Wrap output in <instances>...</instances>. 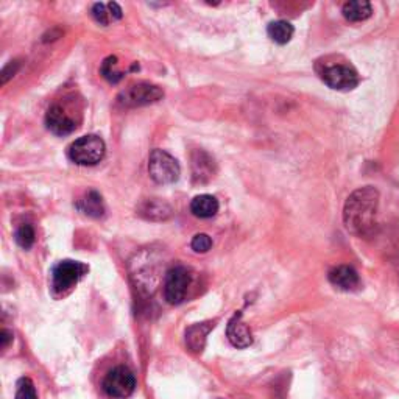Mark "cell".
<instances>
[{
    "label": "cell",
    "instance_id": "ba28073f",
    "mask_svg": "<svg viewBox=\"0 0 399 399\" xmlns=\"http://www.w3.org/2000/svg\"><path fill=\"white\" fill-rule=\"evenodd\" d=\"M320 77L329 88L335 91H351L361 82L357 71L350 65L325 66L320 72Z\"/></svg>",
    "mask_w": 399,
    "mask_h": 399
},
{
    "label": "cell",
    "instance_id": "5b68a950",
    "mask_svg": "<svg viewBox=\"0 0 399 399\" xmlns=\"http://www.w3.org/2000/svg\"><path fill=\"white\" fill-rule=\"evenodd\" d=\"M164 91L159 86L152 83H136L131 84L128 88L120 92L117 97V102L125 108H136V106H146L152 105L159 100H163Z\"/></svg>",
    "mask_w": 399,
    "mask_h": 399
},
{
    "label": "cell",
    "instance_id": "7c38bea8",
    "mask_svg": "<svg viewBox=\"0 0 399 399\" xmlns=\"http://www.w3.org/2000/svg\"><path fill=\"white\" fill-rule=\"evenodd\" d=\"M216 164L209 155L203 150H195L192 153V178L195 183H206L214 176Z\"/></svg>",
    "mask_w": 399,
    "mask_h": 399
},
{
    "label": "cell",
    "instance_id": "277c9868",
    "mask_svg": "<svg viewBox=\"0 0 399 399\" xmlns=\"http://www.w3.org/2000/svg\"><path fill=\"white\" fill-rule=\"evenodd\" d=\"M148 173L155 183L173 184L181 175V167L170 153L164 150H153L148 159Z\"/></svg>",
    "mask_w": 399,
    "mask_h": 399
},
{
    "label": "cell",
    "instance_id": "30bf717a",
    "mask_svg": "<svg viewBox=\"0 0 399 399\" xmlns=\"http://www.w3.org/2000/svg\"><path fill=\"white\" fill-rule=\"evenodd\" d=\"M227 337L231 342V345L236 348H248L253 343V334L244 321H242V314H236L231 318L228 326H227Z\"/></svg>",
    "mask_w": 399,
    "mask_h": 399
},
{
    "label": "cell",
    "instance_id": "8992f818",
    "mask_svg": "<svg viewBox=\"0 0 399 399\" xmlns=\"http://www.w3.org/2000/svg\"><path fill=\"white\" fill-rule=\"evenodd\" d=\"M192 282L190 271L183 265H175L166 275L164 298L169 304H181L187 297V290Z\"/></svg>",
    "mask_w": 399,
    "mask_h": 399
},
{
    "label": "cell",
    "instance_id": "cb8c5ba5",
    "mask_svg": "<svg viewBox=\"0 0 399 399\" xmlns=\"http://www.w3.org/2000/svg\"><path fill=\"white\" fill-rule=\"evenodd\" d=\"M19 66H21L19 61H10L8 65L3 67V71H2V84L7 83L11 77H14V73L17 72V69H19Z\"/></svg>",
    "mask_w": 399,
    "mask_h": 399
},
{
    "label": "cell",
    "instance_id": "603a6c76",
    "mask_svg": "<svg viewBox=\"0 0 399 399\" xmlns=\"http://www.w3.org/2000/svg\"><path fill=\"white\" fill-rule=\"evenodd\" d=\"M190 247H192V250L195 253H207L212 247V239L207 234L200 233L194 236L192 242H190Z\"/></svg>",
    "mask_w": 399,
    "mask_h": 399
},
{
    "label": "cell",
    "instance_id": "2e32d148",
    "mask_svg": "<svg viewBox=\"0 0 399 399\" xmlns=\"http://www.w3.org/2000/svg\"><path fill=\"white\" fill-rule=\"evenodd\" d=\"M77 207L80 212H83L84 216L92 218H98L105 214V205H103L102 195L95 192V190H91L82 200H78Z\"/></svg>",
    "mask_w": 399,
    "mask_h": 399
},
{
    "label": "cell",
    "instance_id": "8fae6325",
    "mask_svg": "<svg viewBox=\"0 0 399 399\" xmlns=\"http://www.w3.org/2000/svg\"><path fill=\"white\" fill-rule=\"evenodd\" d=\"M329 282L334 287L340 288V290L351 292L361 286V277H358L357 271L350 267V265H339V267L329 271Z\"/></svg>",
    "mask_w": 399,
    "mask_h": 399
},
{
    "label": "cell",
    "instance_id": "52a82bcc",
    "mask_svg": "<svg viewBox=\"0 0 399 399\" xmlns=\"http://www.w3.org/2000/svg\"><path fill=\"white\" fill-rule=\"evenodd\" d=\"M103 390L108 396L124 399L133 395L136 390V378L130 368L119 365L109 372L103 379Z\"/></svg>",
    "mask_w": 399,
    "mask_h": 399
},
{
    "label": "cell",
    "instance_id": "7402d4cb",
    "mask_svg": "<svg viewBox=\"0 0 399 399\" xmlns=\"http://www.w3.org/2000/svg\"><path fill=\"white\" fill-rule=\"evenodd\" d=\"M16 399H38L36 389H34V384L32 383V379H28V378L19 379V383H17Z\"/></svg>",
    "mask_w": 399,
    "mask_h": 399
},
{
    "label": "cell",
    "instance_id": "6da1fadb",
    "mask_svg": "<svg viewBox=\"0 0 399 399\" xmlns=\"http://www.w3.org/2000/svg\"><path fill=\"white\" fill-rule=\"evenodd\" d=\"M379 192L372 186L361 187L352 192L343 207V222L351 234L369 237L376 229Z\"/></svg>",
    "mask_w": 399,
    "mask_h": 399
},
{
    "label": "cell",
    "instance_id": "4fadbf2b",
    "mask_svg": "<svg viewBox=\"0 0 399 399\" xmlns=\"http://www.w3.org/2000/svg\"><path fill=\"white\" fill-rule=\"evenodd\" d=\"M137 214L147 220L161 222L167 220L172 216V207L163 200L158 198H148L144 200L137 207Z\"/></svg>",
    "mask_w": 399,
    "mask_h": 399
},
{
    "label": "cell",
    "instance_id": "d4e9b609",
    "mask_svg": "<svg viewBox=\"0 0 399 399\" xmlns=\"http://www.w3.org/2000/svg\"><path fill=\"white\" fill-rule=\"evenodd\" d=\"M11 342H13V332L8 331V329H2L0 331V346H2V350L7 348Z\"/></svg>",
    "mask_w": 399,
    "mask_h": 399
},
{
    "label": "cell",
    "instance_id": "44dd1931",
    "mask_svg": "<svg viewBox=\"0 0 399 399\" xmlns=\"http://www.w3.org/2000/svg\"><path fill=\"white\" fill-rule=\"evenodd\" d=\"M34 239H36V236H34V229L32 225L25 223L16 231L17 245H19L21 248H24V250H30L34 244Z\"/></svg>",
    "mask_w": 399,
    "mask_h": 399
},
{
    "label": "cell",
    "instance_id": "5bb4252c",
    "mask_svg": "<svg viewBox=\"0 0 399 399\" xmlns=\"http://www.w3.org/2000/svg\"><path fill=\"white\" fill-rule=\"evenodd\" d=\"M216 326V321L196 323L186 329V345L192 352H201L206 345V339Z\"/></svg>",
    "mask_w": 399,
    "mask_h": 399
},
{
    "label": "cell",
    "instance_id": "ffe728a7",
    "mask_svg": "<svg viewBox=\"0 0 399 399\" xmlns=\"http://www.w3.org/2000/svg\"><path fill=\"white\" fill-rule=\"evenodd\" d=\"M117 56H108L105 58V61L102 62V66H100V73H102V77L106 80L108 83H111V84H115V83H119L120 80L124 78V72H120L119 69H117Z\"/></svg>",
    "mask_w": 399,
    "mask_h": 399
},
{
    "label": "cell",
    "instance_id": "9a60e30c",
    "mask_svg": "<svg viewBox=\"0 0 399 399\" xmlns=\"http://www.w3.org/2000/svg\"><path fill=\"white\" fill-rule=\"evenodd\" d=\"M190 211L198 218H211L218 212V201L209 194L196 195L190 203Z\"/></svg>",
    "mask_w": 399,
    "mask_h": 399
},
{
    "label": "cell",
    "instance_id": "9c48e42d",
    "mask_svg": "<svg viewBox=\"0 0 399 399\" xmlns=\"http://www.w3.org/2000/svg\"><path fill=\"white\" fill-rule=\"evenodd\" d=\"M45 125L56 136H67L77 130V120L61 103H54L45 114Z\"/></svg>",
    "mask_w": 399,
    "mask_h": 399
},
{
    "label": "cell",
    "instance_id": "e0dca14e",
    "mask_svg": "<svg viewBox=\"0 0 399 399\" xmlns=\"http://www.w3.org/2000/svg\"><path fill=\"white\" fill-rule=\"evenodd\" d=\"M92 16L94 19L102 25H109L114 21L122 19V8L119 7V3L109 2V3H95L92 7Z\"/></svg>",
    "mask_w": 399,
    "mask_h": 399
},
{
    "label": "cell",
    "instance_id": "3957f363",
    "mask_svg": "<svg viewBox=\"0 0 399 399\" xmlns=\"http://www.w3.org/2000/svg\"><path fill=\"white\" fill-rule=\"evenodd\" d=\"M106 146L103 139L97 135H88L78 137L69 147V158L78 166H95L105 156Z\"/></svg>",
    "mask_w": 399,
    "mask_h": 399
},
{
    "label": "cell",
    "instance_id": "ac0fdd59",
    "mask_svg": "<svg viewBox=\"0 0 399 399\" xmlns=\"http://www.w3.org/2000/svg\"><path fill=\"white\" fill-rule=\"evenodd\" d=\"M373 14L372 3L367 0H352L343 5V16L350 22H362L367 21Z\"/></svg>",
    "mask_w": 399,
    "mask_h": 399
},
{
    "label": "cell",
    "instance_id": "7a4b0ae2",
    "mask_svg": "<svg viewBox=\"0 0 399 399\" xmlns=\"http://www.w3.org/2000/svg\"><path fill=\"white\" fill-rule=\"evenodd\" d=\"M88 271L89 267L83 262L69 261V259L58 262L52 269V295L55 298L66 297Z\"/></svg>",
    "mask_w": 399,
    "mask_h": 399
},
{
    "label": "cell",
    "instance_id": "d6986e66",
    "mask_svg": "<svg viewBox=\"0 0 399 399\" xmlns=\"http://www.w3.org/2000/svg\"><path fill=\"white\" fill-rule=\"evenodd\" d=\"M267 33H269L271 41H275L276 44L284 45L292 39L295 28L290 22H287V21H275V22H270L269 24Z\"/></svg>",
    "mask_w": 399,
    "mask_h": 399
}]
</instances>
